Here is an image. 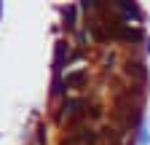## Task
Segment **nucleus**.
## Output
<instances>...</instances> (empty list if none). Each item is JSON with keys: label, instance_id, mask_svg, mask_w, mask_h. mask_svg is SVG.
<instances>
[{"label": "nucleus", "instance_id": "6e6552de", "mask_svg": "<svg viewBox=\"0 0 150 145\" xmlns=\"http://www.w3.org/2000/svg\"><path fill=\"white\" fill-rule=\"evenodd\" d=\"M75 14H78V8H75V6L64 8V30H75Z\"/></svg>", "mask_w": 150, "mask_h": 145}, {"label": "nucleus", "instance_id": "423d86ee", "mask_svg": "<svg viewBox=\"0 0 150 145\" xmlns=\"http://www.w3.org/2000/svg\"><path fill=\"white\" fill-rule=\"evenodd\" d=\"M88 81V72L86 70H78V72H70V75L64 78V86L67 89H78V86H83Z\"/></svg>", "mask_w": 150, "mask_h": 145}, {"label": "nucleus", "instance_id": "1a4fd4ad", "mask_svg": "<svg viewBox=\"0 0 150 145\" xmlns=\"http://www.w3.org/2000/svg\"><path fill=\"white\" fill-rule=\"evenodd\" d=\"M99 121L102 118V105H88V110H86V121Z\"/></svg>", "mask_w": 150, "mask_h": 145}, {"label": "nucleus", "instance_id": "39448f33", "mask_svg": "<svg viewBox=\"0 0 150 145\" xmlns=\"http://www.w3.org/2000/svg\"><path fill=\"white\" fill-rule=\"evenodd\" d=\"M112 8H115V14L121 16V19H123V16H126V19H131V16H134V19H139V8L134 6V3H126V0H121V3H115V6H112Z\"/></svg>", "mask_w": 150, "mask_h": 145}, {"label": "nucleus", "instance_id": "9d476101", "mask_svg": "<svg viewBox=\"0 0 150 145\" xmlns=\"http://www.w3.org/2000/svg\"><path fill=\"white\" fill-rule=\"evenodd\" d=\"M147 54H150V41H147Z\"/></svg>", "mask_w": 150, "mask_h": 145}, {"label": "nucleus", "instance_id": "0eeeda50", "mask_svg": "<svg viewBox=\"0 0 150 145\" xmlns=\"http://www.w3.org/2000/svg\"><path fill=\"white\" fill-rule=\"evenodd\" d=\"M86 30L94 35V41H107V38H110V35H107V30H105V24H99L97 19H88Z\"/></svg>", "mask_w": 150, "mask_h": 145}, {"label": "nucleus", "instance_id": "7ed1b4c3", "mask_svg": "<svg viewBox=\"0 0 150 145\" xmlns=\"http://www.w3.org/2000/svg\"><path fill=\"white\" fill-rule=\"evenodd\" d=\"M126 75L131 78V81H137V86H142L145 81H147V67H145V62H139V59H134V62H126Z\"/></svg>", "mask_w": 150, "mask_h": 145}, {"label": "nucleus", "instance_id": "f03ea898", "mask_svg": "<svg viewBox=\"0 0 150 145\" xmlns=\"http://www.w3.org/2000/svg\"><path fill=\"white\" fill-rule=\"evenodd\" d=\"M75 145H99L102 134L97 129H91V126H72V132L67 134Z\"/></svg>", "mask_w": 150, "mask_h": 145}, {"label": "nucleus", "instance_id": "f257e3e1", "mask_svg": "<svg viewBox=\"0 0 150 145\" xmlns=\"http://www.w3.org/2000/svg\"><path fill=\"white\" fill-rule=\"evenodd\" d=\"M86 110H88V100L86 97H75V100H64L54 118L56 121H64V116H67L70 124H78L81 118H86Z\"/></svg>", "mask_w": 150, "mask_h": 145}, {"label": "nucleus", "instance_id": "20e7f679", "mask_svg": "<svg viewBox=\"0 0 150 145\" xmlns=\"http://www.w3.org/2000/svg\"><path fill=\"white\" fill-rule=\"evenodd\" d=\"M64 62H70V46L64 41L56 43V54H54V75H62Z\"/></svg>", "mask_w": 150, "mask_h": 145}]
</instances>
